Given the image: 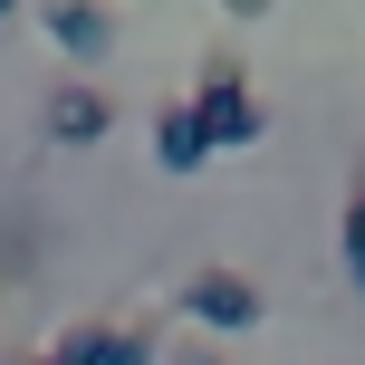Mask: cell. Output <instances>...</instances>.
Here are the masks:
<instances>
[{"mask_svg":"<svg viewBox=\"0 0 365 365\" xmlns=\"http://www.w3.org/2000/svg\"><path fill=\"white\" fill-rule=\"evenodd\" d=\"M173 298H182V317H202V327H221V336H231V327H259V279L250 269H221V259L192 269Z\"/></svg>","mask_w":365,"mask_h":365,"instance_id":"obj_2","label":"cell"},{"mask_svg":"<svg viewBox=\"0 0 365 365\" xmlns=\"http://www.w3.org/2000/svg\"><path fill=\"white\" fill-rule=\"evenodd\" d=\"M0 10H10V0H0Z\"/></svg>","mask_w":365,"mask_h":365,"instance_id":"obj_10","label":"cell"},{"mask_svg":"<svg viewBox=\"0 0 365 365\" xmlns=\"http://www.w3.org/2000/svg\"><path fill=\"white\" fill-rule=\"evenodd\" d=\"M106 125H115V96L96 87V77H68V87L48 96V135L58 145H96Z\"/></svg>","mask_w":365,"mask_h":365,"instance_id":"obj_4","label":"cell"},{"mask_svg":"<svg viewBox=\"0 0 365 365\" xmlns=\"http://www.w3.org/2000/svg\"><path fill=\"white\" fill-rule=\"evenodd\" d=\"M164 365H221V346H212V336H192V346H164Z\"/></svg>","mask_w":365,"mask_h":365,"instance_id":"obj_8","label":"cell"},{"mask_svg":"<svg viewBox=\"0 0 365 365\" xmlns=\"http://www.w3.org/2000/svg\"><path fill=\"white\" fill-rule=\"evenodd\" d=\"M182 106L202 115V145H212V154L259 145V135H269V106H259L250 68H240L231 48H212V58H202V77H192V96H182Z\"/></svg>","mask_w":365,"mask_h":365,"instance_id":"obj_1","label":"cell"},{"mask_svg":"<svg viewBox=\"0 0 365 365\" xmlns=\"http://www.w3.org/2000/svg\"><path fill=\"white\" fill-rule=\"evenodd\" d=\"M221 10H231V19H259V10H269V0H221Z\"/></svg>","mask_w":365,"mask_h":365,"instance_id":"obj_9","label":"cell"},{"mask_svg":"<svg viewBox=\"0 0 365 365\" xmlns=\"http://www.w3.org/2000/svg\"><path fill=\"white\" fill-rule=\"evenodd\" d=\"M19 365H87V346H77V336H58V346H38V356H19Z\"/></svg>","mask_w":365,"mask_h":365,"instance_id":"obj_7","label":"cell"},{"mask_svg":"<svg viewBox=\"0 0 365 365\" xmlns=\"http://www.w3.org/2000/svg\"><path fill=\"white\" fill-rule=\"evenodd\" d=\"M38 19H48V38L68 58H106L115 48V10L106 0H38Z\"/></svg>","mask_w":365,"mask_h":365,"instance_id":"obj_3","label":"cell"},{"mask_svg":"<svg viewBox=\"0 0 365 365\" xmlns=\"http://www.w3.org/2000/svg\"><path fill=\"white\" fill-rule=\"evenodd\" d=\"M346 269H356V289H365V182H356V202H346Z\"/></svg>","mask_w":365,"mask_h":365,"instance_id":"obj_6","label":"cell"},{"mask_svg":"<svg viewBox=\"0 0 365 365\" xmlns=\"http://www.w3.org/2000/svg\"><path fill=\"white\" fill-rule=\"evenodd\" d=\"M154 164H164V173H202V164H212V145H202V115L182 106V96L154 115Z\"/></svg>","mask_w":365,"mask_h":365,"instance_id":"obj_5","label":"cell"}]
</instances>
